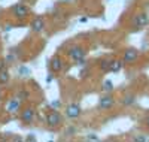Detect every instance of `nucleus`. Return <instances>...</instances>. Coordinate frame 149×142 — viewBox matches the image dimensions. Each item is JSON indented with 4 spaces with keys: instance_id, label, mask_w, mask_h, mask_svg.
I'll return each mask as SVG.
<instances>
[{
    "instance_id": "1",
    "label": "nucleus",
    "mask_w": 149,
    "mask_h": 142,
    "mask_svg": "<svg viewBox=\"0 0 149 142\" xmlns=\"http://www.w3.org/2000/svg\"><path fill=\"white\" fill-rule=\"evenodd\" d=\"M45 121L49 127H58L61 123H63V117H61V114L57 111V109H52L51 112L46 114L45 117Z\"/></svg>"
},
{
    "instance_id": "2",
    "label": "nucleus",
    "mask_w": 149,
    "mask_h": 142,
    "mask_svg": "<svg viewBox=\"0 0 149 142\" xmlns=\"http://www.w3.org/2000/svg\"><path fill=\"white\" fill-rule=\"evenodd\" d=\"M10 12H12V15H14L15 18H19V20H24V18H27L30 15V9L24 5V3H17L10 8Z\"/></svg>"
},
{
    "instance_id": "3",
    "label": "nucleus",
    "mask_w": 149,
    "mask_h": 142,
    "mask_svg": "<svg viewBox=\"0 0 149 142\" xmlns=\"http://www.w3.org/2000/svg\"><path fill=\"white\" fill-rule=\"evenodd\" d=\"M149 22V17L148 14H145V12H142V14H137V15H134L133 21H131V25L134 29H143L146 27Z\"/></svg>"
},
{
    "instance_id": "4",
    "label": "nucleus",
    "mask_w": 149,
    "mask_h": 142,
    "mask_svg": "<svg viewBox=\"0 0 149 142\" xmlns=\"http://www.w3.org/2000/svg\"><path fill=\"white\" fill-rule=\"evenodd\" d=\"M49 69H51L52 73H60L64 69V60L60 56H54L51 60H49Z\"/></svg>"
},
{
    "instance_id": "5",
    "label": "nucleus",
    "mask_w": 149,
    "mask_h": 142,
    "mask_svg": "<svg viewBox=\"0 0 149 142\" xmlns=\"http://www.w3.org/2000/svg\"><path fill=\"white\" fill-rule=\"evenodd\" d=\"M34 115H36V109H34V108H31V106L24 108V109L21 111V114H19V120H21L24 124H30V123H33V120H34Z\"/></svg>"
},
{
    "instance_id": "6",
    "label": "nucleus",
    "mask_w": 149,
    "mask_h": 142,
    "mask_svg": "<svg viewBox=\"0 0 149 142\" xmlns=\"http://www.w3.org/2000/svg\"><path fill=\"white\" fill-rule=\"evenodd\" d=\"M81 114H82V108H81L79 103H69V105L66 106V115L70 120L78 118Z\"/></svg>"
},
{
    "instance_id": "7",
    "label": "nucleus",
    "mask_w": 149,
    "mask_h": 142,
    "mask_svg": "<svg viewBox=\"0 0 149 142\" xmlns=\"http://www.w3.org/2000/svg\"><path fill=\"white\" fill-rule=\"evenodd\" d=\"M67 56H69V58H72L73 61H76V60L85 58L86 51H85L82 46H72V48H69V51H67Z\"/></svg>"
},
{
    "instance_id": "8",
    "label": "nucleus",
    "mask_w": 149,
    "mask_h": 142,
    "mask_svg": "<svg viewBox=\"0 0 149 142\" xmlns=\"http://www.w3.org/2000/svg\"><path fill=\"white\" fill-rule=\"evenodd\" d=\"M30 29H31L34 33L43 32V29H45V18H43L42 15H36V17L31 20V22H30Z\"/></svg>"
},
{
    "instance_id": "9",
    "label": "nucleus",
    "mask_w": 149,
    "mask_h": 142,
    "mask_svg": "<svg viewBox=\"0 0 149 142\" xmlns=\"http://www.w3.org/2000/svg\"><path fill=\"white\" fill-rule=\"evenodd\" d=\"M115 105V99H113V96H110L109 93L107 94H103L102 97H100V100H98V109H110L112 106Z\"/></svg>"
},
{
    "instance_id": "10",
    "label": "nucleus",
    "mask_w": 149,
    "mask_h": 142,
    "mask_svg": "<svg viewBox=\"0 0 149 142\" xmlns=\"http://www.w3.org/2000/svg\"><path fill=\"white\" fill-rule=\"evenodd\" d=\"M139 57V51L136 49V48H128L124 51V56H122V61L124 63H133L136 61Z\"/></svg>"
},
{
    "instance_id": "11",
    "label": "nucleus",
    "mask_w": 149,
    "mask_h": 142,
    "mask_svg": "<svg viewBox=\"0 0 149 142\" xmlns=\"http://www.w3.org/2000/svg\"><path fill=\"white\" fill-rule=\"evenodd\" d=\"M19 109H21V100H19L18 97H14V99H10V100L8 102L6 111H8L9 114H17V112H19Z\"/></svg>"
},
{
    "instance_id": "12",
    "label": "nucleus",
    "mask_w": 149,
    "mask_h": 142,
    "mask_svg": "<svg viewBox=\"0 0 149 142\" xmlns=\"http://www.w3.org/2000/svg\"><path fill=\"white\" fill-rule=\"evenodd\" d=\"M124 64H125V63H124L122 60H112V61H110V70H109V72H113V73L119 72V70L122 69Z\"/></svg>"
},
{
    "instance_id": "13",
    "label": "nucleus",
    "mask_w": 149,
    "mask_h": 142,
    "mask_svg": "<svg viewBox=\"0 0 149 142\" xmlns=\"http://www.w3.org/2000/svg\"><path fill=\"white\" fill-rule=\"evenodd\" d=\"M9 79H10V73L6 69L0 70V84H8Z\"/></svg>"
},
{
    "instance_id": "14",
    "label": "nucleus",
    "mask_w": 149,
    "mask_h": 142,
    "mask_svg": "<svg viewBox=\"0 0 149 142\" xmlns=\"http://www.w3.org/2000/svg\"><path fill=\"white\" fill-rule=\"evenodd\" d=\"M134 102H136V97H134L133 94H128V96H125V97L122 99V105L131 106V105H134Z\"/></svg>"
},
{
    "instance_id": "15",
    "label": "nucleus",
    "mask_w": 149,
    "mask_h": 142,
    "mask_svg": "<svg viewBox=\"0 0 149 142\" xmlns=\"http://www.w3.org/2000/svg\"><path fill=\"white\" fill-rule=\"evenodd\" d=\"M18 73H19V76H22V78H29L30 76V69L26 67V66H19L18 67Z\"/></svg>"
},
{
    "instance_id": "16",
    "label": "nucleus",
    "mask_w": 149,
    "mask_h": 142,
    "mask_svg": "<svg viewBox=\"0 0 149 142\" xmlns=\"http://www.w3.org/2000/svg\"><path fill=\"white\" fill-rule=\"evenodd\" d=\"M17 97L19 99V100H27V99H30V93L27 91V90H19V91L17 93Z\"/></svg>"
},
{
    "instance_id": "17",
    "label": "nucleus",
    "mask_w": 149,
    "mask_h": 142,
    "mask_svg": "<svg viewBox=\"0 0 149 142\" xmlns=\"http://www.w3.org/2000/svg\"><path fill=\"white\" fill-rule=\"evenodd\" d=\"M112 90H113V82H112L110 79H106V81L103 82V91H104V93H110Z\"/></svg>"
},
{
    "instance_id": "18",
    "label": "nucleus",
    "mask_w": 149,
    "mask_h": 142,
    "mask_svg": "<svg viewBox=\"0 0 149 142\" xmlns=\"http://www.w3.org/2000/svg\"><path fill=\"white\" fill-rule=\"evenodd\" d=\"M110 61H112V60H102V61H100V69H102L103 72H109V70H110Z\"/></svg>"
},
{
    "instance_id": "19",
    "label": "nucleus",
    "mask_w": 149,
    "mask_h": 142,
    "mask_svg": "<svg viewBox=\"0 0 149 142\" xmlns=\"http://www.w3.org/2000/svg\"><path fill=\"white\" fill-rule=\"evenodd\" d=\"M60 106H61V102H60V100H52V102H51V108H52V109H58Z\"/></svg>"
},
{
    "instance_id": "20",
    "label": "nucleus",
    "mask_w": 149,
    "mask_h": 142,
    "mask_svg": "<svg viewBox=\"0 0 149 142\" xmlns=\"http://www.w3.org/2000/svg\"><path fill=\"white\" fill-rule=\"evenodd\" d=\"M133 139H134V141H140V142H145V141H149V136H143V135H140V136H134Z\"/></svg>"
},
{
    "instance_id": "21",
    "label": "nucleus",
    "mask_w": 149,
    "mask_h": 142,
    "mask_svg": "<svg viewBox=\"0 0 149 142\" xmlns=\"http://www.w3.org/2000/svg\"><path fill=\"white\" fill-rule=\"evenodd\" d=\"M86 139H88V141H91V139H93V141H98V136H97V135H93V133H91L90 136H86Z\"/></svg>"
},
{
    "instance_id": "22",
    "label": "nucleus",
    "mask_w": 149,
    "mask_h": 142,
    "mask_svg": "<svg viewBox=\"0 0 149 142\" xmlns=\"http://www.w3.org/2000/svg\"><path fill=\"white\" fill-rule=\"evenodd\" d=\"M6 64H8L6 60H0V70H3V69L6 67Z\"/></svg>"
},
{
    "instance_id": "23",
    "label": "nucleus",
    "mask_w": 149,
    "mask_h": 142,
    "mask_svg": "<svg viewBox=\"0 0 149 142\" xmlns=\"http://www.w3.org/2000/svg\"><path fill=\"white\" fill-rule=\"evenodd\" d=\"M36 139V136H34V133H30V136L27 138V141H34Z\"/></svg>"
},
{
    "instance_id": "24",
    "label": "nucleus",
    "mask_w": 149,
    "mask_h": 142,
    "mask_svg": "<svg viewBox=\"0 0 149 142\" xmlns=\"http://www.w3.org/2000/svg\"><path fill=\"white\" fill-rule=\"evenodd\" d=\"M12 29H14V27L9 24V25H6V27H5V32H9V30H12Z\"/></svg>"
},
{
    "instance_id": "25",
    "label": "nucleus",
    "mask_w": 149,
    "mask_h": 142,
    "mask_svg": "<svg viewBox=\"0 0 149 142\" xmlns=\"http://www.w3.org/2000/svg\"><path fill=\"white\" fill-rule=\"evenodd\" d=\"M85 21H86V17H82V18L79 20V22H85Z\"/></svg>"
},
{
    "instance_id": "26",
    "label": "nucleus",
    "mask_w": 149,
    "mask_h": 142,
    "mask_svg": "<svg viewBox=\"0 0 149 142\" xmlns=\"http://www.w3.org/2000/svg\"><path fill=\"white\" fill-rule=\"evenodd\" d=\"M146 124H148V127H149V118H148V121H146Z\"/></svg>"
}]
</instances>
